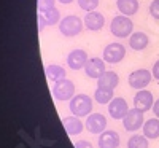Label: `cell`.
I'll return each mask as SVG.
<instances>
[{
    "label": "cell",
    "mask_w": 159,
    "mask_h": 148,
    "mask_svg": "<svg viewBox=\"0 0 159 148\" xmlns=\"http://www.w3.org/2000/svg\"><path fill=\"white\" fill-rule=\"evenodd\" d=\"M69 109H70L72 115H75L78 118L91 115V112H92V99L89 96H86V94H76V96H73L70 99Z\"/></svg>",
    "instance_id": "6da1fadb"
},
{
    "label": "cell",
    "mask_w": 159,
    "mask_h": 148,
    "mask_svg": "<svg viewBox=\"0 0 159 148\" xmlns=\"http://www.w3.org/2000/svg\"><path fill=\"white\" fill-rule=\"evenodd\" d=\"M132 30H134V22L130 21L129 16H124V15H119V16H115L111 19V24H110V32L118 37V38H124V37H130Z\"/></svg>",
    "instance_id": "7a4b0ae2"
},
{
    "label": "cell",
    "mask_w": 159,
    "mask_h": 148,
    "mask_svg": "<svg viewBox=\"0 0 159 148\" xmlns=\"http://www.w3.org/2000/svg\"><path fill=\"white\" fill-rule=\"evenodd\" d=\"M83 25L84 22L80 19L78 16H73V15H69L61 19L59 22V30L64 37H75L78 35L80 32L83 30Z\"/></svg>",
    "instance_id": "3957f363"
},
{
    "label": "cell",
    "mask_w": 159,
    "mask_h": 148,
    "mask_svg": "<svg viewBox=\"0 0 159 148\" xmlns=\"http://www.w3.org/2000/svg\"><path fill=\"white\" fill-rule=\"evenodd\" d=\"M75 94V85L70 80L64 78V80H59L52 85V96H54L56 100L59 102H65V100H70Z\"/></svg>",
    "instance_id": "277c9868"
},
{
    "label": "cell",
    "mask_w": 159,
    "mask_h": 148,
    "mask_svg": "<svg viewBox=\"0 0 159 148\" xmlns=\"http://www.w3.org/2000/svg\"><path fill=\"white\" fill-rule=\"evenodd\" d=\"M151 78H153V73H150V70L139 69V70H134L129 75L127 83H129V86L132 89H145L150 85Z\"/></svg>",
    "instance_id": "5b68a950"
},
{
    "label": "cell",
    "mask_w": 159,
    "mask_h": 148,
    "mask_svg": "<svg viewBox=\"0 0 159 148\" xmlns=\"http://www.w3.org/2000/svg\"><path fill=\"white\" fill-rule=\"evenodd\" d=\"M126 56V48L121 43H110L103 49V61L107 64H119Z\"/></svg>",
    "instance_id": "8992f818"
},
{
    "label": "cell",
    "mask_w": 159,
    "mask_h": 148,
    "mask_svg": "<svg viewBox=\"0 0 159 148\" xmlns=\"http://www.w3.org/2000/svg\"><path fill=\"white\" fill-rule=\"evenodd\" d=\"M143 123H145L143 121V112L137 110L135 107L134 109H129V112L123 118V126L129 132H135L137 129H140L143 126Z\"/></svg>",
    "instance_id": "52a82bcc"
},
{
    "label": "cell",
    "mask_w": 159,
    "mask_h": 148,
    "mask_svg": "<svg viewBox=\"0 0 159 148\" xmlns=\"http://www.w3.org/2000/svg\"><path fill=\"white\" fill-rule=\"evenodd\" d=\"M107 129V118L102 113H91L86 118V131L91 134H102Z\"/></svg>",
    "instance_id": "ba28073f"
},
{
    "label": "cell",
    "mask_w": 159,
    "mask_h": 148,
    "mask_svg": "<svg viewBox=\"0 0 159 148\" xmlns=\"http://www.w3.org/2000/svg\"><path fill=\"white\" fill-rule=\"evenodd\" d=\"M129 112V105L123 97H113L108 102V113L113 119H123Z\"/></svg>",
    "instance_id": "9c48e42d"
},
{
    "label": "cell",
    "mask_w": 159,
    "mask_h": 148,
    "mask_svg": "<svg viewBox=\"0 0 159 148\" xmlns=\"http://www.w3.org/2000/svg\"><path fill=\"white\" fill-rule=\"evenodd\" d=\"M153 104H154L153 94L148 89H139L137 94L134 96V107L140 112H147L153 109Z\"/></svg>",
    "instance_id": "30bf717a"
},
{
    "label": "cell",
    "mask_w": 159,
    "mask_h": 148,
    "mask_svg": "<svg viewBox=\"0 0 159 148\" xmlns=\"http://www.w3.org/2000/svg\"><path fill=\"white\" fill-rule=\"evenodd\" d=\"M84 25L88 30H92V32H97V30H102V27L105 25V18L102 13L99 11H88V15L84 16Z\"/></svg>",
    "instance_id": "8fae6325"
},
{
    "label": "cell",
    "mask_w": 159,
    "mask_h": 148,
    "mask_svg": "<svg viewBox=\"0 0 159 148\" xmlns=\"http://www.w3.org/2000/svg\"><path fill=\"white\" fill-rule=\"evenodd\" d=\"M88 62V54H86V51L83 49H73L69 53V56H67V64L72 70H81L84 69V65Z\"/></svg>",
    "instance_id": "7c38bea8"
},
{
    "label": "cell",
    "mask_w": 159,
    "mask_h": 148,
    "mask_svg": "<svg viewBox=\"0 0 159 148\" xmlns=\"http://www.w3.org/2000/svg\"><path fill=\"white\" fill-rule=\"evenodd\" d=\"M62 126H64L65 132H67L70 137L81 134V131L84 129L83 121L80 119L78 116H75V115H73V116H65V118H62Z\"/></svg>",
    "instance_id": "4fadbf2b"
},
{
    "label": "cell",
    "mask_w": 159,
    "mask_h": 148,
    "mask_svg": "<svg viewBox=\"0 0 159 148\" xmlns=\"http://www.w3.org/2000/svg\"><path fill=\"white\" fill-rule=\"evenodd\" d=\"M84 72L89 78H99L103 72H105V61L99 59V58H91L88 59L86 65H84Z\"/></svg>",
    "instance_id": "5bb4252c"
},
{
    "label": "cell",
    "mask_w": 159,
    "mask_h": 148,
    "mask_svg": "<svg viewBox=\"0 0 159 148\" xmlns=\"http://www.w3.org/2000/svg\"><path fill=\"white\" fill-rule=\"evenodd\" d=\"M119 146V134L116 131L105 129L99 136V148H118Z\"/></svg>",
    "instance_id": "9a60e30c"
},
{
    "label": "cell",
    "mask_w": 159,
    "mask_h": 148,
    "mask_svg": "<svg viewBox=\"0 0 159 148\" xmlns=\"http://www.w3.org/2000/svg\"><path fill=\"white\" fill-rule=\"evenodd\" d=\"M119 83L118 73L111 72V70H105L99 78H97V86L99 88H107V89H115Z\"/></svg>",
    "instance_id": "2e32d148"
},
{
    "label": "cell",
    "mask_w": 159,
    "mask_h": 148,
    "mask_svg": "<svg viewBox=\"0 0 159 148\" xmlns=\"http://www.w3.org/2000/svg\"><path fill=\"white\" fill-rule=\"evenodd\" d=\"M150 43V38L145 32H134L130 34V38H129V46L135 51H143L145 48L148 46Z\"/></svg>",
    "instance_id": "e0dca14e"
},
{
    "label": "cell",
    "mask_w": 159,
    "mask_h": 148,
    "mask_svg": "<svg viewBox=\"0 0 159 148\" xmlns=\"http://www.w3.org/2000/svg\"><path fill=\"white\" fill-rule=\"evenodd\" d=\"M118 11L124 16H134L139 11V0H116Z\"/></svg>",
    "instance_id": "ac0fdd59"
},
{
    "label": "cell",
    "mask_w": 159,
    "mask_h": 148,
    "mask_svg": "<svg viewBox=\"0 0 159 148\" xmlns=\"http://www.w3.org/2000/svg\"><path fill=\"white\" fill-rule=\"evenodd\" d=\"M142 129H143V136L147 139L150 140L159 139V118H151L148 121H145Z\"/></svg>",
    "instance_id": "d6986e66"
},
{
    "label": "cell",
    "mask_w": 159,
    "mask_h": 148,
    "mask_svg": "<svg viewBox=\"0 0 159 148\" xmlns=\"http://www.w3.org/2000/svg\"><path fill=\"white\" fill-rule=\"evenodd\" d=\"M45 72H46L48 80H49V81H52V83L59 81V80H64L65 76H67V72H65L64 67L56 65V64H51V65H48Z\"/></svg>",
    "instance_id": "ffe728a7"
},
{
    "label": "cell",
    "mask_w": 159,
    "mask_h": 148,
    "mask_svg": "<svg viewBox=\"0 0 159 148\" xmlns=\"http://www.w3.org/2000/svg\"><path fill=\"white\" fill-rule=\"evenodd\" d=\"M94 99L99 104H108L113 99V89H107V88H99L94 92Z\"/></svg>",
    "instance_id": "44dd1931"
},
{
    "label": "cell",
    "mask_w": 159,
    "mask_h": 148,
    "mask_svg": "<svg viewBox=\"0 0 159 148\" xmlns=\"http://www.w3.org/2000/svg\"><path fill=\"white\" fill-rule=\"evenodd\" d=\"M40 15L43 16L46 25H54V24H57V22H59V18H61L59 11H57L56 8H49V10H46V11H42Z\"/></svg>",
    "instance_id": "7402d4cb"
},
{
    "label": "cell",
    "mask_w": 159,
    "mask_h": 148,
    "mask_svg": "<svg viewBox=\"0 0 159 148\" xmlns=\"http://www.w3.org/2000/svg\"><path fill=\"white\" fill-rule=\"evenodd\" d=\"M127 148H148V139L145 136L134 134V136L127 140Z\"/></svg>",
    "instance_id": "603a6c76"
},
{
    "label": "cell",
    "mask_w": 159,
    "mask_h": 148,
    "mask_svg": "<svg viewBox=\"0 0 159 148\" xmlns=\"http://www.w3.org/2000/svg\"><path fill=\"white\" fill-rule=\"evenodd\" d=\"M80 8L84 11H94L99 7V0H76Z\"/></svg>",
    "instance_id": "cb8c5ba5"
},
{
    "label": "cell",
    "mask_w": 159,
    "mask_h": 148,
    "mask_svg": "<svg viewBox=\"0 0 159 148\" xmlns=\"http://www.w3.org/2000/svg\"><path fill=\"white\" fill-rule=\"evenodd\" d=\"M54 3H56V0H37L38 13L46 11V10H49V8H54Z\"/></svg>",
    "instance_id": "d4e9b609"
},
{
    "label": "cell",
    "mask_w": 159,
    "mask_h": 148,
    "mask_svg": "<svg viewBox=\"0 0 159 148\" xmlns=\"http://www.w3.org/2000/svg\"><path fill=\"white\" fill-rule=\"evenodd\" d=\"M150 15L159 21V0H153V2L150 3Z\"/></svg>",
    "instance_id": "484cf974"
},
{
    "label": "cell",
    "mask_w": 159,
    "mask_h": 148,
    "mask_svg": "<svg viewBox=\"0 0 159 148\" xmlns=\"http://www.w3.org/2000/svg\"><path fill=\"white\" fill-rule=\"evenodd\" d=\"M75 148H94V146H92V143L88 142V140H80V142L75 143Z\"/></svg>",
    "instance_id": "4316f807"
},
{
    "label": "cell",
    "mask_w": 159,
    "mask_h": 148,
    "mask_svg": "<svg viewBox=\"0 0 159 148\" xmlns=\"http://www.w3.org/2000/svg\"><path fill=\"white\" fill-rule=\"evenodd\" d=\"M37 19H38V30H43L45 27H46V22H45V19H43V16L40 15H37Z\"/></svg>",
    "instance_id": "83f0119b"
},
{
    "label": "cell",
    "mask_w": 159,
    "mask_h": 148,
    "mask_svg": "<svg viewBox=\"0 0 159 148\" xmlns=\"http://www.w3.org/2000/svg\"><path fill=\"white\" fill-rule=\"evenodd\" d=\"M151 73H153V78L159 80V61H156V64L153 65V70H151Z\"/></svg>",
    "instance_id": "f1b7e54d"
},
{
    "label": "cell",
    "mask_w": 159,
    "mask_h": 148,
    "mask_svg": "<svg viewBox=\"0 0 159 148\" xmlns=\"http://www.w3.org/2000/svg\"><path fill=\"white\" fill-rule=\"evenodd\" d=\"M153 113L156 115V118H159V99L154 100V104H153Z\"/></svg>",
    "instance_id": "f546056e"
},
{
    "label": "cell",
    "mask_w": 159,
    "mask_h": 148,
    "mask_svg": "<svg viewBox=\"0 0 159 148\" xmlns=\"http://www.w3.org/2000/svg\"><path fill=\"white\" fill-rule=\"evenodd\" d=\"M59 3H62V5H69V3H72L73 0H57Z\"/></svg>",
    "instance_id": "4dcf8cb0"
}]
</instances>
